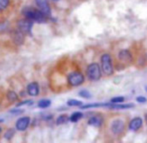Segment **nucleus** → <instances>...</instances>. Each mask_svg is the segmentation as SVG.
Wrapping results in <instances>:
<instances>
[{
	"instance_id": "4be33fe9",
	"label": "nucleus",
	"mask_w": 147,
	"mask_h": 143,
	"mask_svg": "<svg viewBox=\"0 0 147 143\" xmlns=\"http://www.w3.org/2000/svg\"><path fill=\"white\" fill-rule=\"evenodd\" d=\"M125 100L124 99V97L123 96H117V97H113L112 99H111V102L112 103H122L123 101Z\"/></svg>"
},
{
	"instance_id": "b1692460",
	"label": "nucleus",
	"mask_w": 147,
	"mask_h": 143,
	"mask_svg": "<svg viewBox=\"0 0 147 143\" xmlns=\"http://www.w3.org/2000/svg\"><path fill=\"white\" fill-rule=\"evenodd\" d=\"M24 112L23 109H12V110H10V113H12V114H22V113Z\"/></svg>"
},
{
	"instance_id": "393cba45",
	"label": "nucleus",
	"mask_w": 147,
	"mask_h": 143,
	"mask_svg": "<svg viewBox=\"0 0 147 143\" xmlns=\"http://www.w3.org/2000/svg\"><path fill=\"white\" fill-rule=\"evenodd\" d=\"M136 100H137V102H139V103H145L147 101V99L144 96H138L137 98H136Z\"/></svg>"
},
{
	"instance_id": "aec40b11",
	"label": "nucleus",
	"mask_w": 147,
	"mask_h": 143,
	"mask_svg": "<svg viewBox=\"0 0 147 143\" xmlns=\"http://www.w3.org/2000/svg\"><path fill=\"white\" fill-rule=\"evenodd\" d=\"M14 134H15V130H14V129H9V130H7V131H6L4 137H5V139H7V140H11L12 137L14 136Z\"/></svg>"
},
{
	"instance_id": "5701e85b",
	"label": "nucleus",
	"mask_w": 147,
	"mask_h": 143,
	"mask_svg": "<svg viewBox=\"0 0 147 143\" xmlns=\"http://www.w3.org/2000/svg\"><path fill=\"white\" fill-rule=\"evenodd\" d=\"M33 101L32 100H25V101H21V102L17 103L16 107H20V106H24V105H32Z\"/></svg>"
},
{
	"instance_id": "9b49d317",
	"label": "nucleus",
	"mask_w": 147,
	"mask_h": 143,
	"mask_svg": "<svg viewBox=\"0 0 147 143\" xmlns=\"http://www.w3.org/2000/svg\"><path fill=\"white\" fill-rule=\"evenodd\" d=\"M88 124L94 127H100L103 124V118L100 115H95L92 116L88 119Z\"/></svg>"
},
{
	"instance_id": "9d476101",
	"label": "nucleus",
	"mask_w": 147,
	"mask_h": 143,
	"mask_svg": "<svg viewBox=\"0 0 147 143\" xmlns=\"http://www.w3.org/2000/svg\"><path fill=\"white\" fill-rule=\"evenodd\" d=\"M39 85L37 82H31L27 85V93L30 96H37L39 94Z\"/></svg>"
},
{
	"instance_id": "423d86ee",
	"label": "nucleus",
	"mask_w": 147,
	"mask_h": 143,
	"mask_svg": "<svg viewBox=\"0 0 147 143\" xmlns=\"http://www.w3.org/2000/svg\"><path fill=\"white\" fill-rule=\"evenodd\" d=\"M110 130L113 134L118 135L124 131V121L122 119H115L110 125Z\"/></svg>"
},
{
	"instance_id": "6ab92c4d",
	"label": "nucleus",
	"mask_w": 147,
	"mask_h": 143,
	"mask_svg": "<svg viewBox=\"0 0 147 143\" xmlns=\"http://www.w3.org/2000/svg\"><path fill=\"white\" fill-rule=\"evenodd\" d=\"M10 0H0V11H3L9 6Z\"/></svg>"
},
{
	"instance_id": "1a4fd4ad",
	"label": "nucleus",
	"mask_w": 147,
	"mask_h": 143,
	"mask_svg": "<svg viewBox=\"0 0 147 143\" xmlns=\"http://www.w3.org/2000/svg\"><path fill=\"white\" fill-rule=\"evenodd\" d=\"M143 124V120L140 117H135L129 122V129L131 131H136V130L140 129Z\"/></svg>"
},
{
	"instance_id": "39448f33",
	"label": "nucleus",
	"mask_w": 147,
	"mask_h": 143,
	"mask_svg": "<svg viewBox=\"0 0 147 143\" xmlns=\"http://www.w3.org/2000/svg\"><path fill=\"white\" fill-rule=\"evenodd\" d=\"M68 83L71 86H79L84 82V75L81 72L74 71L68 75Z\"/></svg>"
},
{
	"instance_id": "dca6fc26",
	"label": "nucleus",
	"mask_w": 147,
	"mask_h": 143,
	"mask_svg": "<svg viewBox=\"0 0 147 143\" xmlns=\"http://www.w3.org/2000/svg\"><path fill=\"white\" fill-rule=\"evenodd\" d=\"M82 117H83V114H82L81 112H74L70 115L69 118L71 122H77V121H79Z\"/></svg>"
},
{
	"instance_id": "412c9836",
	"label": "nucleus",
	"mask_w": 147,
	"mask_h": 143,
	"mask_svg": "<svg viewBox=\"0 0 147 143\" xmlns=\"http://www.w3.org/2000/svg\"><path fill=\"white\" fill-rule=\"evenodd\" d=\"M78 95H79V96H81V97H83V98H86V99L90 98V97H91V94L88 92L87 90H81L79 93H78Z\"/></svg>"
},
{
	"instance_id": "20e7f679",
	"label": "nucleus",
	"mask_w": 147,
	"mask_h": 143,
	"mask_svg": "<svg viewBox=\"0 0 147 143\" xmlns=\"http://www.w3.org/2000/svg\"><path fill=\"white\" fill-rule=\"evenodd\" d=\"M32 27H33V20L29 18H24V19H20L17 22V29L22 31L23 33L28 35L32 34Z\"/></svg>"
},
{
	"instance_id": "2eb2a0df",
	"label": "nucleus",
	"mask_w": 147,
	"mask_h": 143,
	"mask_svg": "<svg viewBox=\"0 0 147 143\" xmlns=\"http://www.w3.org/2000/svg\"><path fill=\"white\" fill-rule=\"evenodd\" d=\"M37 105L39 108H47L51 105V101L49 99H41L40 101H38Z\"/></svg>"
},
{
	"instance_id": "f8f14e48",
	"label": "nucleus",
	"mask_w": 147,
	"mask_h": 143,
	"mask_svg": "<svg viewBox=\"0 0 147 143\" xmlns=\"http://www.w3.org/2000/svg\"><path fill=\"white\" fill-rule=\"evenodd\" d=\"M24 35H25V33H23L22 31H20L19 29H17V30H16L15 32H14V34H13V41L17 45L23 44V42H24Z\"/></svg>"
},
{
	"instance_id": "f3484780",
	"label": "nucleus",
	"mask_w": 147,
	"mask_h": 143,
	"mask_svg": "<svg viewBox=\"0 0 147 143\" xmlns=\"http://www.w3.org/2000/svg\"><path fill=\"white\" fill-rule=\"evenodd\" d=\"M7 97L11 102H14V101H16L18 99V95L15 93V91H12V90H10L7 93Z\"/></svg>"
},
{
	"instance_id": "4468645a",
	"label": "nucleus",
	"mask_w": 147,
	"mask_h": 143,
	"mask_svg": "<svg viewBox=\"0 0 147 143\" xmlns=\"http://www.w3.org/2000/svg\"><path fill=\"white\" fill-rule=\"evenodd\" d=\"M70 120V118L68 117L67 115H65V114H62V115H60L58 118L56 119V124L57 125H61V124H65V123H67L68 121Z\"/></svg>"
},
{
	"instance_id": "7ed1b4c3",
	"label": "nucleus",
	"mask_w": 147,
	"mask_h": 143,
	"mask_svg": "<svg viewBox=\"0 0 147 143\" xmlns=\"http://www.w3.org/2000/svg\"><path fill=\"white\" fill-rule=\"evenodd\" d=\"M101 73H102V69H101L100 65L98 63H95V62L89 64L87 69H86V75L91 81H97L100 79Z\"/></svg>"
},
{
	"instance_id": "f257e3e1",
	"label": "nucleus",
	"mask_w": 147,
	"mask_h": 143,
	"mask_svg": "<svg viewBox=\"0 0 147 143\" xmlns=\"http://www.w3.org/2000/svg\"><path fill=\"white\" fill-rule=\"evenodd\" d=\"M22 14L24 17L29 18V19L36 21L38 23H44L46 22V19L48 16H46L40 9H35V8L31 7V6H26L22 9Z\"/></svg>"
},
{
	"instance_id": "ddd939ff",
	"label": "nucleus",
	"mask_w": 147,
	"mask_h": 143,
	"mask_svg": "<svg viewBox=\"0 0 147 143\" xmlns=\"http://www.w3.org/2000/svg\"><path fill=\"white\" fill-rule=\"evenodd\" d=\"M118 58H119L121 61H126V62H130L132 61V56L131 53L128 50H121L118 53Z\"/></svg>"
},
{
	"instance_id": "a878e982",
	"label": "nucleus",
	"mask_w": 147,
	"mask_h": 143,
	"mask_svg": "<svg viewBox=\"0 0 147 143\" xmlns=\"http://www.w3.org/2000/svg\"><path fill=\"white\" fill-rule=\"evenodd\" d=\"M1 130H2V129H1V127H0V133H1Z\"/></svg>"
},
{
	"instance_id": "f03ea898",
	"label": "nucleus",
	"mask_w": 147,
	"mask_h": 143,
	"mask_svg": "<svg viewBox=\"0 0 147 143\" xmlns=\"http://www.w3.org/2000/svg\"><path fill=\"white\" fill-rule=\"evenodd\" d=\"M101 61V69L104 74H106L107 76H110L113 74L114 69H113L112 65V58H111L110 54L108 53H104L102 54V56L100 57Z\"/></svg>"
},
{
	"instance_id": "0eeeda50",
	"label": "nucleus",
	"mask_w": 147,
	"mask_h": 143,
	"mask_svg": "<svg viewBox=\"0 0 147 143\" xmlns=\"http://www.w3.org/2000/svg\"><path fill=\"white\" fill-rule=\"evenodd\" d=\"M37 7L43 12L46 16L51 15V8L48 3V0H35Z\"/></svg>"
},
{
	"instance_id": "cd10ccee",
	"label": "nucleus",
	"mask_w": 147,
	"mask_h": 143,
	"mask_svg": "<svg viewBox=\"0 0 147 143\" xmlns=\"http://www.w3.org/2000/svg\"><path fill=\"white\" fill-rule=\"evenodd\" d=\"M53 1H57V0H53Z\"/></svg>"
},
{
	"instance_id": "bb28decb",
	"label": "nucleus",
	"mask_w": 147,
	"mask_h": 143,
	"mask_svg": "<svg viewBox=\"0 0 147 143\" xmlns=\"http://www.w3.org/2000/svg\"><path fill=\"white\" fill-rule=\"evenodd\" d=\"M145 89H146V90H147V86H146V87H145Z\"/></svg>"
},
{
	"instance_id": "6e6552de",
	"label": "nucleus",
	"mask_w": 147,
	"mask_h": 143,
	"mask_svg": "<svg viewBox=\"0 0 147 143\" xmlns=\"http://www.w3.org/2000/svg\"><path fill=\"white\" fill-rule=\"evenodd\" d=\"M30 123V118L25 116V117H21L16 121L15 127L18 131H24V130L27 129V127L29 126Z\"/></svg>"
},
{
	"instance_id": "a211bd4d",
	"label": "nucleus",
	"mask_w": 147,
	"mask_h": 143,
	"mask_svg": "<svg viewBox=\"0 0 147 143\" xmlns=\"http://www.w3.org/2000/svg\"><path fill=\"white\" fill-rule=\"evenodd\" d=\"M67 105L70 107H73V106H81L82 102L81 101H78L75 100V99H70V100L67 101Z\"/></svg>"
}]
</instances>
